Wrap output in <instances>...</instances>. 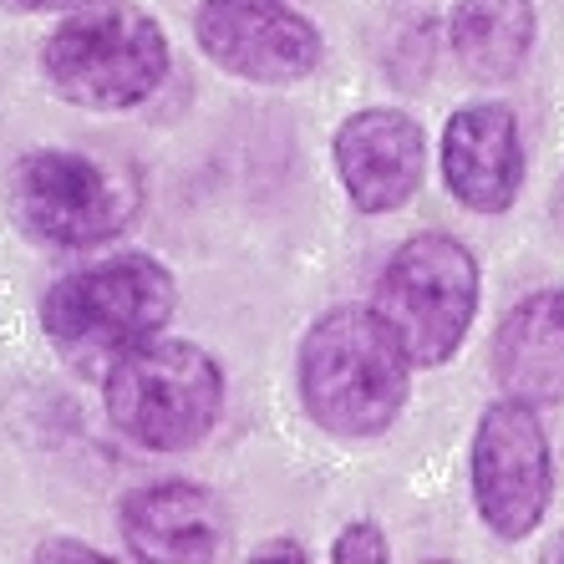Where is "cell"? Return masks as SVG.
<instances>
[{
    "instance_id": "cell-1",
    "label": "cell",
    "mask_w": 564,
    "mask_h": 564,
    "mask_svg": "<svg viewBox=\"0 0 564 564\" xmlns=\"http://www.w3.org/2000/svg\"><path fill=\"white\" fill-rule=\"evenodd\" d=\"M408 371L377 305H336L301 341V402L330 437H381L408 408Z\"/></svg>"
},
{
    "instance_id": "cell-2",
    "label": "cell",
    "mask_w": 564,
    "mask_h": 564,
    "mask_svg": "<svg viewBox=\"0 0 564 564\" xmlns=\"http://www.w3.org/2000/svg\"><path fill=\"white\" fill-rule=\"evenodd\" d=\"M173 301L178 290L163 264L148 254H118L56 280L41 301V326L72 367L107 377L118 356L169 326Z\"/></svg>"
},
{
    "instance_id": "cell-3",
    "label": "cell",
    "mask_w": 564,
    "mask_h": 564,
    "mask_svg": "<svg viewBox=\"0 0 564 564\" xmlns=\"http://www.w3.org/2000/svg\"><path fill=\"white\" fill-rule=\"evenodd\" d=\"M107 422L148 453H188L224 412V371L194 341H143L102 377Z\"/></svg>"
},
{
    "instance_id": "cell-4",
    "label": "cell",
    "mask_w": 564,
    "mask_h": 564,
    "mask_svg": "<svg viewBox=\"0 0 564 564\" xmlns=\"http://www.w3.org/2000/svg\"><path fill=\"white\" fill-rule=\"evenodd\" d=\"M46 82L93 112L138 107L169 77V36L138 6H93L46 36Z\"/></svg>"
},
{
    "instance_id": "cell-5",
    "label": "cell",
    "mask_w": 564,
    "mask_h": 564,
    "mask_svg": "<svg viewBox=\"0 0 564 564\" xmlns=\"http://www.w3.org/2000/svg\"><path fill=\"white\" fill-rule=\"evenodd\" d=\"M6 209L21 235L52 250H93L132 224L138 188L87 153L31 148L6 173Z\"/></svg>"
},
{
    "instance_id": "cell-6",
    "label": "cell",
    "mask_w": 564,
    "mask_h": 564,
    "mask_svg": "<svg viewBox=\"0 0 564 564\" xmlns=\"http://www.w3.org/2000/svg\"><path fill=\"white\" fill-rule=\"evenodd\" d=\"M478 260L453 235H412L397 245L377 280V315L397 330L412 367L453 361L478 315Z\"/></svg>"
},
{
    "instance_id": "cell-7",
    "label": "cell",
    "mask_w": 564,
    "mask_h": 564,
    "mask_svg": "<svg viewBox=\"0 0 564 564\" xmlns=\"http://www.w3.org/2000/svg\"><path fill=\"white\" fill-rule=\"evenodd\" d=\"M473 503L478 519L499 539H524L539 529L554 494L550 437L534 417V402L503 397L478 417L468 453Z\"/></svg>"
},
{
    "instance_id": "cell-8",
    "label": "cell",
    "mask_w": 564,
    "mask_h": 564,
    "mask_svg": "<svg viewBox=\"0 0 564 564\" xmlns=\"http://www.w3.org/2000/svg\"><path fill=\"white\" fill-rule=\"evenodd\" d=\"M194 36L209 62L245 82H301L321 66V31L285 0H204Z\"/></svg>"
},
{
    "instance_id": "cell-9",
    "label": "cell",
    "mask_w": 564,
    "mask_h": 564,
    "mask_svg": "<svg viewBox=\"0 0 564 564\" xmlns=\"http://www.w3.org/2000/svg\"><path fill=\"white\" fill-rule=\"evenodd\" d=\"M427 169V138L402 107H367L336 128V173L361 214L402 209Z\"/></svg>"
},
{
    "instance_id": "cell-10",
    "label": "cell",
    "mask_w": 564,
    "mask_h": 564,
    "mask_svg": "<svg viewBox=\"0 0 564 564\" xmlns=\"http://www.w3.org/2000/svg\"><path fill=\"white\" fill-rule=\"evenodd\" d=\"M443 184L473 214H503L524 188L519 118L503 102H468L443 128Z\"/></svg>"
},
{
    "instance_id": "cell-11",
    "label": "cell",
    "mask_w": 564,
    "mask_h": 564,
    "mask_svg": "<svg viewBox=\"0 0 564 564\" xmlns=\"http://www.w3.org/2000/svg\"><path fill=\"white\" fill-rule=\"evenodd\" d=\"M122 544L153 564H204L229 544L219 499L194 484H153L122 503Z\"/></svg>"
},
{
    "instance_id": "cell-12",
    "label": "cell",
    "mask_w": 564,
    "mask_h": 564,
    "mask_svg": "<svg viewBox=\"0 0 564 564\" xmlns=\"http://www.w3.org/2000/svg\"><path fill=\"white\" fill-rule=\"evenodd\" d=\"M494 377L534 408L564 402V290H539L499 321Z\"/></svg>"
},
{
    "instance_id": "cell-13",
    "label": "cell",
    "mask_w": 564,
    "mask_h": 564,
    "mask_svg": "<svg viewBox=\"0 0 564 564\" xmlns=\"http://www.w3.org/2000/svg\"><path fill=\"white\" fill-rule=\"evenodd\" d=\"M534 46L529 0H458L453 11V56L478 82H503L524 66Z\"/></svg>"
},
{
    "instance_id": "cell-14",
    "label": "cell",
    "mask_w": 564,
    "mask_h": 564,
    "mask_svg": "<svg viewBox=\"0 0 564 564\" xmlns=\"http://www.w3.org/2000/svg\"><path fill=\"white\" fill-rule=\"evenodd\" d=\"M330 560H336V564H387L392 554H387V539H381L377 524H351V529H341V534H336Z\"/></svg>"
},
{
    "instance_id": "cell-15",
    "label": "cell",
    "mask_w": 564,
    "mask_h": 564,
    "mask_svg": "<svg viewBox=\"0 0 564 564\" xmlns=\"http://www.w3.org/2000/svg\"><path fill=\"white\" fill-rule=\"evenodd\" d=\"M41 564H52V560H102V554L93 550V544H82V539H46L36 550Z\"/></svg>"
},
{
    "instance_id": "cell-16",
    "label": "cell",
    "mask_w": 564,
    "mask_h": 564,
    "mask_svg": "<svg viewBox=\"0 0 564 564\" xmlns=\"http://www.w3.org/2000/svg\"><path fill=\"white\" fill-rule=\"evenodd\" d=\"M250 560H295V564H305V554H301L295 539H270V544H260V550L250 554Z\"/></svg>"
},
{
    "instance_id": "cell-17",
    "label": "cell",
    "mask_w": 564,
    "mask_h": 564,
    "mask_svg": "<svg viewBox=\"0 0 564 564\" xmlns=\"http://www.w3.org/2000/svg\"><path fill=\"white\" fill-rule=\"evenodd\" d=\"M31 11H77V6H97V0H21Z\"/></svg>"
},
{
    "instance_id": "cell-18",
    "label": "cell",
    "mask_w": 564,
    "mask_h": 564,
    "mask_svg": "<svg viewBox=\"0 0 564 564\" xmlns=\"http://www.w3.org/2000/svg\"><path fill=\"white\" fill-rule=\"evenodd\" d=\"M560 214H564V194H560Z\"/></svg>"
}]
</instances>
